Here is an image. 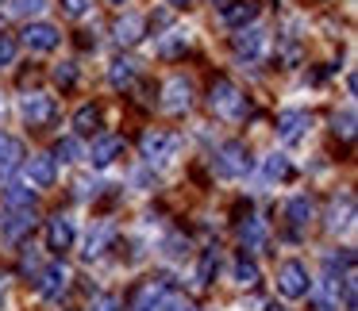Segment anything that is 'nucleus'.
I'll return each instance as SVG.
<instances>
[{"instance_id":"79ce46f5","label":"nucleus","mask_w":358,"mask_h":311,"mask_svg":"<svg viewBox=\"0 0 358 311\" xmlns=\"http://www.w3.org/2000/svg\"><path fill=\"white\" fill-rule=\"evenodd\" d=\"M266 311H285V308H278V303H270V308H266Z\"/></svg>"},{"instance_id":"473e14b6","label":"nucleus","mask_w":358,"mask_h":311,"mask_svg":"<svg viewBox=\"0 0 358 311\" xmlns=\"http://www.w3.org/2000/svg\"><path fill=\"white\" fill-rule=\"evenodd\" d=\"M335 135H343V139H355V112H343V116H335Z\"/></svg>"},{"instance_id":"7ed1b4c3","label":"nucleus","mask_w":358,"mask_h":311,"mask_svg":"<svg viewBox=\"0 0 358 311\" xmlns=\"http://www.w3.org/2000/svg\"><path fill=\"white\" fill-rule=\"evenodd\" d=\"M278 292L289 296V300H301V296L312 292V280H308V269L301 261H285L278 269Z\"/></svg>"},{"instance_id":"72a5a7b5","label":"nucleus","mask_w":358,"mask_h":311,"mask_svg":"<svg viewBox=\"0 0 358 311\" xmlns=\"http://www.w3.org/2000/svg\"><path fill=\"white\" fill-rule=\"evenodd\" d=\"M120 308H124V300H120L116 292H104L93 300V311H120Z\"/></svg>"},{"instance_id":"a878e982","label":"nucleus","mask_w":358,"mask_h":311,"mask_svg":"<svg viewBox=\"0 0 358 311\" xmlns=\"http://www.w3.org/2000/svg\"><path fill=\"white\" fill-rule=\"evenodd\" d=\"M50 158H55V162H58V158H62V162H81V158H85V150H81V142L70 135V139H58L55 142V154H50Z\"/></svg>"},{"instance_id":"2eb2a0df","label":"nucleus","mask_w":358,"mask_h":311,"mask_svg":"<svg viewBox=\"0 0 358 311\" xmlns=\"http://www.w3.org/2000/svg\"><path fill=\"white\" fill-rule=\"evenodd\" d=\"M304 127H308V116H304V112H281V116H278L281 142H296L304 135Z\"/></svg>"},{"instance_id":"a211bd4d","label":"nucleus","mask_w":358,"mask_h":311,"mask_svg":"<svg viewBox=\"0 0 358 311\" xmlns=\"http://www.w3.org/2000/svg\"><path fill=\"white\" fill-rule=\"evenodd\" d=\"M231 47L239 58H258V50H262V31H258V27H243L231 39Z\"/></svg>"},{"instance_id":"2f4dec72","label":"nucleus","mask_w":358,"mask_h":311,"mask_svg":"<svg viewBox=\"0 0 358 311\" xmlns=\"http://www.w3.org/2000/svg\"><path fill=\"white\" fill-rule=\"evenodd\" d=\"M285 173H289V162H285V154H270V158H266V177H285Z\"/></svg>"},{"instance_id":"e433bc0d","label":"nucleus","mask_w":358,"mask_h":311,"mask_svg":"<svg viewBox=\"0 0 358 311\" xmlns=\"http://www.w3.org/2000/svg\"><path fill=\"white\" fill-rule=\"evenodd\" d=\"M189 250V238H181V234H170V238H166V254L170 257H181Z\"/></svg>"},{"instance_id":"9b49d317","label":"nucleus","mask_w":358,"mask_h":311,"mask_svg":"<svg viewBox=\"0 0 358 311\" xmlns=\"http://www.w3.org/2000/svg\"><path fill=\"white\" fill-rule=\"evenodd\" d=\"M66 285H70V269H66L62 261L47 265V269L39 273V296H43V300H55Z\"/></svg>"},{"instance_id":"ea45409f","label":"nucleus","mask_w":358,"mask_h":311,"mask_svg":"<svg viewBox=\"0 0 358 311\" xmlns=\"http://www.w3.org/2000/svg\"><path fill=\"white\" fill-rule=\"evenodd\" d=\"M173 8H189V4H193V0H170Z\"/></svg>"},{"instance_id":"c756f323","label":"nucleus","mask_w":358,"mask_h":311,"mask_svg":"<svg viewBox=\"0 0 358 311\" xmlns=\"http://www.w3.org/2000/svg\"><path fill=\"white\" fill-rule=\"evenodd\" d=\"M185 47H189V43H185V35L170 31V35H166V39H162V47H158V54H162V58H178V54H181V50H185Z\"/></svg>"},{"instance_id":"6ab92c4d","label":"nucleus","mask_w":358,"mask_h":311,"mask_svg":"<svg viewBox=\"0 0 358 311\" xmlns=\"http://www.w3.org/2000/svg\"><path fill=\"white\" fill-rule=\"evenodd\" d=\"M24 158H27V154H24V142L12 139V135H0V169H4V173L16 169Z\"/></svg>"},{"instance_id":"aec40b11","label":"nucleus","mask_w":358,"mask_h":311,"mask_svg":"<svg viewBox=\"0 0 358 311\" xmlns=\"http://www.w3.org/2000/svg\"><path fill=\"white\" fill-rule=\"evenodd\" d=\"M96 127H101V108H96V104H81V108L73 112V131H78V135H93Z\"/></svg>"},{"instance_id":"bb28decb","label":"nucleus","mask_w":358,"mask_h":311,"mask_svg":"<svg viewBox=\"0 0 358 311\" xmlns=\"http://www.w3.org/2000/svg\"><path fill=\"white\" fill-rule=\"evenodd\" d=\"M4 204H8V208H16V211L35 208V192H31V188H24V185H12L8 192H4Z\"/></svg>"},{"instance_id":"4468645a","label":"nucleus","mask_w":358,"mask_h":311,"mask_svg":"<svg viewBox=\"0 0 358 311\" xmlns=\"http://www.w3.org/2000/svg\"><path fill=\"white\" fill-rule=\"evenodd\" d=\"M312 215H316V208H312L308 196H293V200L285 204V223L293 227V231H304V227L312 223Z\"/></svg>"},{"instance_id":"9d476101","label":"nucleus","mask_w":358,"mask_h":311,"mask_svg":"<svg viewBox=\"0 0 358 311\" xmlns=\"http://www.w3.org/2000/svg\"><path fill=\"white\" fill-rule=\"evenodd\" d=\"M47 246L55 250V254H66V250L73 246V223L66 215H50L47 219Z\"/></svg>"},{"instance_id":"20e7f679","label":"nucleus","mask_w":358,"mask_h":311,"mask_svg":"<svg viewBox=\"0 0 358 311\" xmlns=\"http://www.w3.org/2000/svg\"><path fill=\"white\" fill-rule=\"evenodd\" d=\"M166 296H170V277H150L131 292V311H158Z\"/></svg>"},{"instance_id":"58836bf2","label":"nucleus","mask_w":358,"mask_h":311,"mask_svg":"<svg viewBox=\"0 0 358 311\" xmlns=\"http://www.w3.org/2000/svg\"><path fill=\"white\" fill-rule=\"evenodd\" d=\"M35 269H39V257L27 250V254H24V273H35Z\"/></svg>"},{"instance_id":"423d86ee","label":"nucleus","mask_w":358,"mask_h":311,"mask_svg":"<svg viewBox=\"0 0 358 311\" xmlns=\"http://www.w3.org/2000/svg\"><path fill=\"white\" fill-rule=\"evenodd\" d=\"M20 112H24V119L31 127H47L50 119H55V100H50V96H43V93H31V96H24V100H20Z\"/></svg>"},{"instance_id":"4c0bfd02","label":"nucleus","mask_w":358,"mask_h":311,"mask_svg":"<svg viewBox=\"0 0 358 311\" xmlns=\"http://www.w3.org/2000/svg\"><path fill=\"white\" fill-rule=\"evenodd\" d=\"M89 4H93V0H62V12L66 16H85Z\"/></svg>"},{"instance_id":"f704fd0d","label":"nucleus","mask_w":358,"mask_h":311,"mask_svg":"<svg viewBox=\"0 0 358 311\" xmlns=\"http://www.w3.org/2000/svg\"><path fill=\"white\" fill-rule=\"evenodd\" d=\"M12 62H16V39L0 35V66H12Z\"/></svg>"},{"instance_id":"b1692460","label":"nucleus","mask_w":358,"mask_h":311,"mask_svg":"<svg viewBox=\"0 0 358 311\" xmlns=\"http://www.w3.org/2000/svg\"><path fill=\"white\" fill-rule=\"evenodd\" d=\"M112 234H116V227H112V223H101V227H96V231L85 238V257H101L104 246L112 242Z\"/></svg>"},{"instance_id":"6e6552de","label":"nucleus","mask_w":358,"mask_h":311,"mask_svg":"<svg viewBox=\"0 0 358 311\" xmlns=\"http://www.w3.org/2000/svg\"><path fill=\"white\" fill-rule=\"evenodd\" d=\"M162 93H166V100H162L166 112H185L189 104H193V81L189 77H170Z\"/></svg>"},{"instance_id":"f8f14e48","label":"nucleus","mask_w":358,"mask_h":311,"mask_svg":"<svg viewBox=\"0 0 358 311\" xmlns=\"http://www.w3.org/2000/svg\"><path fill=\"white\" fill-rule=\"evenodd\" d=\"M58 27L55 24H27L24 27V47H31V50H55L58 47Z\"/></svg>"},{"instance_id":"4be33fe9","label":"nucleus","mask_w":358,"mask_h":311,"mask_svg":"<svg viewBox=\"0 0 358 311\" xmlns=\"http://www.w3.org/2000/svg\"><path fill=\"white\" fill-rule=\"evenodd\" d=\"M216 269H220V246H208L201 254V265H196V285L208 288L212 277H216Z\"/></svg>"},{"instance_id":"7c9ffc66","label":"nucleus","mask_w":358,"mask_h":311,"mask_svg":"<svg viewBox=\"0 0 358 311\" xmlns=\"http://www.w3.org/2000/svg\"><path fill=\"white\" fill-rule=\"evenodd\" d=\"M47 8V0H12V16H39Z\"/></svg>"},{"instance_id":"393cba45","label":"nucleus","mask_w":358,"mask_h":311,"mask_svg":"<svg viewBox=\"0 0 358 311\" xmlns=\"http://www.w3.org/2000/svg\"><path fill=\"white\" fill-rule=\"evenodd\" d=\"M350 219H355V196L347 192V200H343V211L331 204V215H327V231H343V227H350Z\"/></svg>"},{"instance_id":"ddd939ff","label":"nucleus","mask_w":358,"mask_h":311,"mask_svg":"<svg viewBox=\"0 0 358 311\" xmlns=\"http://www.w3.org/2000/svg\"><path fill=\"white\" fill-rule=\"evenodd\" d=\"M255 20H258V4H255V0H235V4H227V8H224V24L235 27V31L250 27Z\"/></svg>"},{"instance_id":"cd10ccee","label":"nucleus","mask_w":358,"mask_h":311,"mask_svg":"<svg viewBox=\"0 0 358 311\" xmlns=\"http://www.w3.org/2000/svg\"><path fill=\"white\" fill-rule=\"evenodd\" d=\"M235 280H239L243 288H255L258 285V265L250 261L247 254H239V261H235Z\"/></svg>"},{"instance_id":"0eeeda50","label":"nucleus","mask_w":358,"mask_h":311,"mask_svg":"<svg viewBox=\"0 0 358 311\" xmlns=\"http://www.w3.org/2000/svg\"><path fill=\"white\" fill-rule=\"evenodd\" d=\"M120 154H124V135H101V139H93L89 162H93L96 169H104V165H112Z\"/></svg>"},{"instance_id":"412c9836","label":"nucleus","mask_w":358,"mask_h":311,"mask_svg":"<svg viewBox=\"0 0 358 311\" xmlns=\"http://www.w3.org/2000/svg\"><path fill=\"white\" fill-rule=\"evenodd\" d=\"M31 227H35V215H31V208H24V211H16V215L4 223V238H8V242H20L27 231H31Z\"/></svg>"},{"instance_id":"37998d69","label":"nucleus","mask_w":358,"mask_h":311,"mask_svg":"<svg viewBox=\"0 0 358 311\" xmlns=\"http://www.w3.org/2000/svg\"><path fill=\"white\" fill-rule=\"evenodd\" d=\"M112 4H124V0H112Z\"/></svg>"},{"instance_id":"c85d7f7f","label":"nucleus","mask_w":358,"mask_h":311,"mask_svg":"<svg viewBox=\"0 0 358 311\" xmlns=\"http://www.w3.org/2000/svg\"><path fill=\"white\" fill-rule=\"evenodd\" d=\"M50 77H55L58 89H73V85H78V66L62 62V66H55V73H50Z\"/></svg>"},{"instance_id":"dca6fc26","label":"nucleus","mask_w":358,"mask_h":311,"mask_svg":"<svg viewBox=\"0 0 358 311\" xmlns=\"http://www.w3.org/2000/svg\"><path fill=\"white\" fill-rule=\"evenodd\" d=\"M27 177H31V185H39V188L55 185V158H50V154H35L31 162H27Z\"/></svg>"},{"instance_id":"39448f33","label":"nucleus","mask_w":358,"mask_h":311,"mask_svg":"<svg viewBox=\"0 0 358 311\" xmlns=\"http://www.w3.org/2000/svg\"><path fill=\"white\" fill-rule=\"evenodd\" d=\"M139 150H143V158H147L150 165H155V162H166V158H173V150H178V135L147 131V135L139 139Z\"/></svg>"},{"instance_id":"c9c22d12","label":"nucleus","mask_w":358,"mask_h":311,"mask_svg":"<svg viewBox=\"0 0 358 311\" xmlns=\"http://www.w3.org/2000/svg\"><path fill=\"white\" fill-rule=\"evenodd\" d=\"M158 311H196V308L185 300V296H166V300L158 303Z\"/></svg>"},{"instance_id":"f03ea898","label":"nucleus","mask_w":358,"mask_h":311,"mask_svg":"<svg viewBox=\"0 0 358 311\" xmlns=\"http://www.w3.org/2000/svg\"><path fill=\"white\" fill-rule=\"evenodd\" d=\"M208 104H212V112H220V116H247V112H250V104L243 100V93L235 89V81H227V77L212 81Z\"/></svg>"},{"instance_id":"5701e85b","label":"nucleus","mask_w":358,"mask_h":311,"mask_svg":"<svg viewBox=\"0 0 358 311\" xmlns=\"http://www.w3.org/2000/svg\"><path fill=\"white\" fill-rule=\"evenodd\" d=\"M239 238L247 250H262L266 246V227L262 219H247V223H239Z\"/></svg>"},{"instance_id":"a19ab883","label":"nucleus","mask_w":358,"mask_h":311,"mask_svg":"<svg viewBox=\"0 0 358 311\" xmlns=\"http://www.w3.org/2000/svg\"><path fill=\"white\" fill-rule=\"evenodd\" d=\"M212 4H220V8H227V4H235V0H212Z\"/></svg>"},{"instance_id":"f3484780","label":"nucleus","mask_w":358,"mask_h":311,"mask_svg":"<svg viewBox=\"0 0 358 311\" xmlns=\"http://www.w3.org/2000/svg\"><path fill=\"white\" fill-rule=\"evenodd\" d=\"M135 73H139V62H131V58H116V62L108 66L112 89H131L135 85Z\"/></svg>"},{"instance_id":"f257e3e1","label":"nucleus","mask_w":358,"mask_h":311,"mask_svg":"<svg viewBox=\"0 0 358 311\" xmlns=\"http://www.w3.org/2000/svg\"><path fill=\"white\" fill-rule=\"evenodd\" d=\"M212 165H216V173H220V177H247V173H250V165H255V162H250L247 142L231 139V142H224V146L216 150Z\"/></svg>"},{"instance_id":"1a4fd4ad","label":"nucleus","mask_w":358,"mask_h":311,"mask_svg":"<svg viewBox=\"0 0 358 311\" xmlns=\"http://www.w3.org/2000/svg\"><path fill=\"white\" fill-rule=\"evenodd\" d=\"M112 39L120 43V47H135V43L143 39V31H147V20L139 16V12H127V16H120L116 20V27H112Z\"/></svg>"}]
</instances>
